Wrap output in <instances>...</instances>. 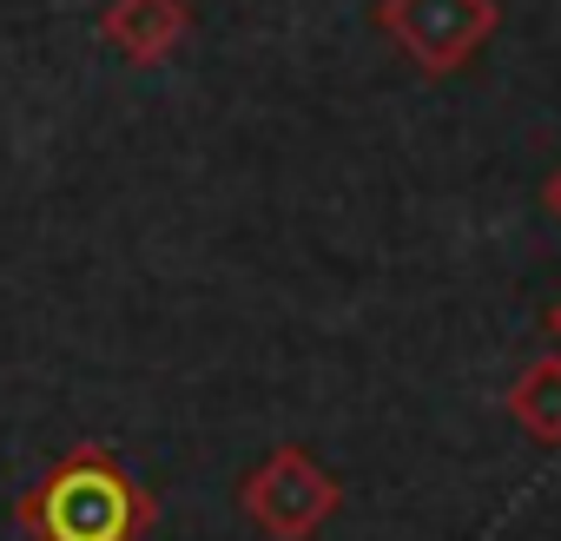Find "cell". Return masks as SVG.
Here are the masks:
<instances>
[{"label": "cell", "mask_w": 561, "mask_h": 541, "mask_svg": "<svg viewBox=\"0 0 561 541\" xmlns=\"http://www.w3.org/2000/svg\"><path fill=\"white\" fill-rule=\"evenodd\" d=\"M152 521V488L106 442H73L34 488L14 495V528L27 541H146Z\"/></svg>", "instance_id": "cell-1"}, {"label": "cell", "mask_w": 561, "mask_h": 541, "mask_svg": "<svg viewBox=\"0 0 561 541\" xmlns=\"http://www.w3.org/2000/svg\"><path fill=\"white\" fill-rule=\"evenodd\" d=\"M337 508H344V482L305 442H277L238 482V515L264 541H318L337 521Z\"/></svg>", "instance_id": "cell-2"}, {"label": "cell", "mask_w": 561, "mask_h": 541, "mask_svg": "<svg viewBox=\"0 0 561 541\" xmlns=\"http://www.w3.org/2000/svg\"><path fill=\"white\" fill-rule=\"evenodd\" d=\"M377 27L390 34V47L430 73V80H449L462 73L502 27V8L495 0H377Z\"/></svg>", "instance_id": "cell-3"}, {"label": "cell", "mask_w": 561, "mask_h": 541, "mask_svg": "<svg viewBox=\"0 0 561 541\" xmlns=\"http://www.w3.org/2000/svg\"><path fill=\"white\" fill-rule=\"evenodd\" d=\"M100 41L126 67H165L192 41V8H185V0H106Z\"/></svg>", "instance_id": "cell-4"}, {"label": "cell", "mask_w": 561, "mask_h": 541, "mask_svg": "<svg viewBox=\"0 0 561 541\" xmlns=\"http://www.w3.org/2000/svg\"><path fill=\"white\" fill-rule=\"evenodd\" d=\"M508 423L541 442V449H561V357H535L515 383H508Z\"/></svg>", "instance_id": "cell-5"}, {"label": "cell", "mask_w": 561, "mask_h": 541, "mask_svg": "<svg viewBox=\"0 0 561 541\" xmlns=\"http://www.w3.org/2000/svg\"><path fill=\"white\" fill-rule=\"evenodd\" d=\"M541 205H548V218H554V225H561V165H554V172H548V185H541Z\"/></svg>", "instance_id": "cell-6"}, {"label": "cell", "mask_w": 561, "mask_h": 541, "mask_svg": "<svg viewBox=\"0 0 561 541\" xmlns=\"http://www.w3.org/2000/svg\"><path fill=\"white\" fill-rule=\"evenodd\" d=\"M541 331H548V337H554V350H561V298H554V304L541 311Z\"/></svg>", "instance_id": "cell-7"}]
</instances>
